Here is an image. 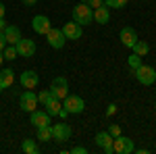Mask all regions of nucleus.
<instances>
[{
	"label": "nucleus",
	"mask_w": 156,
	"mask_h": 154,
	"mask_svg": "<svg viewBox=\"0 0 156 154\" xmlns=\"http://www.w3.org/2000/svg\"><path fill=\"white\" fill-rule=\"evenodd\" d=\"M112 140H115V138H112L108 131H100V133L96 135L98 148H102V150H104L106 154H112V152H115V150H112Z\"/></svg>",
	"instance_id": "obj_14"
},
{
	"label": "nucleus",
	"mask_w": 156,
	"mask_h": 154,
	"mask_svg": "<svg viewBox=\"0 0 156 154\" xmlns=\"http://www.w3.org/2000/svg\"><path fill=\"white\" fill-rule=\"evenodd\" d=\"M17 52H19V56H25V59L34 56V54H36V42L21 38V40L17 42Z\"/></svg>",
	"instance_id": "obj_11"
},
{
	"label": "nucleus",
	"mask_w": 156,
	"mask_h": 154,
	"mask_svg": "<svg viewBox=\"0 0 156 154\" xmlns=\"http://www.w3.org/2000/svg\"><path fill=\"white\" fill-rule=\"evenodd\" d=\"M115 113H117V104H108V108H106V115H108V117H112Z\"/></svg>",
	"instance_id": "obj_30"
},
{
	"label": "nucleus",
	"mask_w": 156,
	"mask_h": 154,
	"mask_svg": "<svg viewBox=\"0 0 156 154\" xmlns=\"http://www.w3.org/2000/svg\"><path fill=\"white\" fill-rule=\"evenodd\" d=\"M44 106H46V113H48L50 117H58L60 108H62V100H58V98H54V96L50 94L48 102H46Z\"/></svg>",
	"instance_id": "obj_18"
},
{
	"label": "nucleus",
	"mask_w": 156,
	"mask_h": 154,
	"mask_svg": "<svg viewBox=\"0 0 156 154\" xmlns=\"http://www.w3.org/2000/svg\"><path fill=\"white\" fill-rule=\"evenodd\" d=\"M135 54H140V56H146L148 52H150V44L148 42H142V40H137L135 44H133V48H131Z\"/></svg>",
	"instance_id": "obj_21"
},
{
	"label": "nucleus",
	"mask_w": 156,
	"mask_h": 154,
	"mask_svg": "<svg viewBox=\"0 0 156 154\" xmlns=\"http://www.w3.org/2000/svg\"><path fill=\"white\" fill-rule=\"evenodd\" d=\"M2 34H4L6 44H11V46H17V42L21 40V29H19L17 25H6V29H4Z\"/></svg>",
	"instance_id": "obj_16"
},
{
	"label": "nucleus",
	"mask_w": 156,
	"mask_h": 154,
	"mask_svg": "<svg viewBox=\"0 0 156 154\" xmlns=\"http://www.w3.org/2000/svg\"><path fill=\"white\" fill-rule=\"evenodd\" d=\"M112 150L117 154H133L135 152V144L131 138H125V135H117L112 140Z\"/></svg>",
	"instance_id": "obj_4"
},
{
	"label": "nucleus",
	"mask_w": 156,
	"mask_h": 154,
	"mask_svg": "<svg viewBox=\"0 0 156 154\" xmlns=\"http://www.w3.org/2000/svg\"><path fill=\"white\" fill-rule=\"evenodd\" d=\"M2 54H4V60H15L17 56H19L17 46H11V44H6V48L2 50Z\"/></svg>",
	"instance_id": "obj_23"
},
{
	"label": "nucleus",
	"mask_w": 156,
	"mask_h": 154,
	"mask_svg": "<svg viewBox=\"0 0 156 154\" xmlns=\"http://www.w3.org/2000/svg\"><path fill=\"white\" fill-rule=\"evenodd\" d=\"M46 42H48L50 48L54 50H60V48L67 44V38L62 34V29H56V27H50V31L46 34Z\"/></svg>",
	"instance_id": "obj_7"
},
{
	"label": "nucleus",
	"mask_w": 156,
	"mask_h": 154,
	"mask_svg": "<svg viewBox=\"0 0 156 154\" xmlns=\"http://www.w3.org/2000/svg\"><path fill=\"white\" fill-rule=\"evenodd\" d=\"M127 65H129V69H131V71H135V69H137V67H142V56H140V54H135V52H133L131 56H129V59H127Z\"/></svg>",
	"instance_id": "obj_24"
},
{
	"label": "nucleus",
	"mask_w": 156,
	"mask_h": 154,
	"mask_svg": "<svg viewBox=\"0 0 156 154\" xmlns=\"http://www.w3.org/2000/svg\"><path fill=\"white\" fill-rule=\"evenodd\" d=\"M0 94H2V85H0Z\"/></svg>",
	"instance_id": "obj_37"
},
{
	"label": "nucleus",
	"mask_w": 156,
	"mask_h": 154,
	"mask_svg": "<svg viewBox=\"0 0 156 154\" xmlns=\"http://www.w3.org/2000/svg\"><path fill=\"white\" fill-rule=\"evenodd\" d=\"M108 133H110L112 138H117V135H121V127L117 123H110V125H108Z\"/></svg>",
	"instance_id": "obj_27"
},
{
	"label": "nucleus",
	"mask_w": 156,
	"mask_h": 154,
	"mask_svg": "<svg viewBox=\"0 0 156 154\" xmlns=\"http://www.w3.org/2000/svg\"><path fill=\"white\" fill-rule=\"evenodd\" d=\"M31 27H34V31H36L37 36H46L52 25H50V19L46 15H36L34 21H31Z\"/></svg>",
	"instance_id": "obj_9"
},
{
	"label": "nucleus",
	"mask_w": 156,
	"mask_h": 154,
	"mask_svg": "<svg viewBox=\"0 0 156 154\" xmlns=\"http://www.w3.org/2000/svg\"><path fill=\"white\" fill-rule=\"evenodd\" d=\"M37 104H40L37 102V94H34V90H25L23 94L19 96V106H21L23 113H29L31 115L37 108Z\"/></svg>",
	"instance_id": "obj_3"
},
{
	"label": "nucleus",
	"mask_w": 156,
	"mask_h": 154,
	"mask_svg": "<svg viewBox=\"0 0 156 154\" xmlns=\"http://www.w3.org/2000/svg\"><path fill=\"white\" fill-rule=\"evenodd\" d=\"M19 81H21V85L25 90H36L37 83H40V75L36 71H23L21 77H19Z\"/></svg>",
	"instance_id": "obj_12"
},
{
	"label": "nucleus",
	"mask_w": 156,
	"mask_h": 154,
	"mask_svg": "<svg viewBox=\"0 0 156 154\" xmlns=\"http://www.w3.org/2000/svg\"><path fill=\"white\" fill-rule=\"evenodd\" d=\"M154 148H156V146H154Z\"/></svg>",
	"instance_id": "obj_39"
},
{
	"label": "nucleus",
	"mask_w": 156,
	"mask_h": 154,
	"mask_svg": "<svg viewBox=\"0 0 156 154\" xmlns=\"http://www.w3.org/2000/svg\"><path fill=\"white\" fill-rule=\"evenodd\" d=\"M154 108H156V102H154Z\"/></svg>",
	"instance_id": "obj_38"
},
{
	"label": "nucleus",
	"mask_w": 156,
	"mask_h": 154,
	"mask_svg": "<svg viewBox=\"0 0 156 154\" xmlns=\"http://www.w3.org/2000/svg\"><path fill=\"white\" fill-rule=\"evenodd\" d=\"M48 98H50V90H42V92L37 94V102H40V104H46Z\"/></svg>",
	"instance_id": "obj_26"
},
{
	"label": "nucleus",
	"mask_w": 156,
	"mask_h": 154,
	"mask_svg": "<svg viewBox=\"0 0 156 154\" xmlns=\"http://www.w3.org/2000/svg\"><path fill=\"white\" fill-rule=\"evenodd\" d=\"M71 125L69 123H56V125H52V140H56V142H67L69 138H71Z\"/></svg>",
	"instance_id": "obj_8"
},
{
	"label": "nucleus",
	"mask_w": 156,
	"mask_h": 154,
	"mask_svg": "<svg viewBox=\"0 0 156 154\" xmlns=\"http://www.w3.org/2000/svg\"><path fill=\"white\" fill-rule=\"evenodd\" d=\"M81 2L90 4L92 9H98V6H102V4H104V0H81Z\"/></svg>",
	"instance_id": "obj_28"
},
{
	"label": "nucleus",
	"mask_w": 156,
	"mask_h": 154,
	"mask_svg": "<svg viewBox=\"0 0 156 154\" xmlns=\"http://www.w3.org/2000/svg\"><path fill=\"white\" fill-rule=\"evenodd\" d=\"M133 75H135V79L142 83V85H152V83L156 81V69L154 67L142 65V67H137V69L133 71Z\"/></svg>",
	"instance_id": "obj_5"
},
{
	"label": "nucleus",
	"mask_w": 156,
	"mask_h": 154,
	"mask_svg": "<svg viewBox=\"0 0 156 154\" xmlns=\"http://www.w3.org/2000/svg\"><path fill=\"white\" fill-rule=\"evenodd\" d=\"M4 11H6V6H4V4L0 2V17H4Z\"/></svg>",
	"instance_id": "obj_35"
},
{
	"label": "nucleus",
	"mask_w": 156,
	"mask_h": 154,
	"mask_svg": "<svg viewBox=\"0 0 156 154\" xmlns=\"http://www.w3.org/2000/svg\"><path fill=\"white\" fill-rule=\"evenodd\" d=\"M6 48V40H4V34L0 31V50H4Z\"/></svg>",
	"instance_id": "obj_31"
},
{
	"label": "nucleus",
	"mask_w": 156,
	"mask_h": 154,
	"mask_svg": "<svg viewBox=\"0 0 156 154\" xmlns=\"http://www.w3.org/2000/svg\"><path fill=\"white\" fill-rule=\"evenodd\" d=\"M108 9H125L127 6V0H104Z\"/></svg>",
	"instance_id": "obj_25"
},
{
	"label": "nucleus",
	"mask_w": 156,
	"mask_h": 154,
	"mask_svg": "<svg viewBox=\"0 0 156 154\" xmlns=\"http://www.w3.org/2000/svg\"><path fill=\"white\" fill-rule=\"evenodd\" d=\"M37 0H23V4H27V6H34Z\"/></svg>",
	"instance_id": "obj_34"
},
{
	"label": "nucleus",
	"mask_w": 156,
	"mask_h": 154,
	"mask_svg": "<svg viewBox=\"0 0 156 154\" xmlns=\"http://www.w3.org/2000/svg\"><path fill=\"white\" fill-rule=\"evenodd\" d=\"M6 29V21H4V17H0V31H4Z\"/></svg>",
	"instance_id": "obj_32"
},
{
	"label": "nucleus",
	"mask_w": 156,
	"mask_h": 154,
	"mask_svg": "<svg viewBox=\"0 0 156 154\" xmlns=\"http://www.w3.org/2000/svg\"><path fill=\"white\" fill-rule=\"evenodd\" d=\"M94 21L100 25H106L110 21V9H108L106 4H102V6H98L94 9Z\"/></svg>",
	"instance_id": "obj_17"
},
{
	"label": "nucleus",
	"mask_w": 156,
	"mask_h": 154,
	"mask_svg": "<svg viewBox=\"0 0 156 154\" xmlns=\"http://www.w3.org/2000/svg\"><path fill=\"white\" fill-rule=\"evenodd\" d=\"M62 108L69 113V115H81L85 110V102L81 96H75V94H69L65 100H62Z\"/></svg>",
	"instance_id": "obj_2"
},
{
	"label": "nucleus",
	"mask_w": 156,
	"mask_h": 154,
	"mask_svg": "<svg viewBox=\"0 0 156 154\" xmlns=\"http://www.w3.org/2000/svg\"><path fill=\"white\" fill-rule=\"evenodd\" d=\"M119 40L125 48H133V44L137 42V34H135L133 27H123L121 34H119Z\"/></svg>",
	"instance_id": "obj_13"
},
{
	"label": "nucleus",
	"mask_w": 156,
	"mask_h": 154,
	"mask_svg": "<svg viewBox=\"0 0 156 154\" xmlns=\"http://www.w3.org/2000/svg\"><path fill=\"white\" fill-rule=\"evenodd\" d=\"M37 140H40V142H50V140H52V127H50V125L37 127Z\"/></svg>",
	"instance_id": "obj_22"
},
{
	"label": "nucleus",
	"mask_w": 156,
	"mask_h": 154,
	"mask_svg": "<svg viewBox=\"0 0 156 154\" xmlns=\"http://www.w3.org/2000/svg\"><path fill=\"white\" fill-rule=\"evenodd\" d=\"M31 125H34V127H46V125H50V115L48 113H46V110H34V113H31Z\"/></svg>",
	"instance_id": "obj_15"
},
{
	"label": "nucleus",
	"mask_w": 156,
	"mask_h": 154,
	"mask_svg": "<svg viewBox=\"0 0 156 154\" xmlns=\"http://www.w3.org/2000/svg\"><path fill=\"white\" fill-rule=\"evenodd\" d=\"M21 150H23L25 154H37V152H40V148H37V144L34 142V140H29V138L21 142Z\"/></svg>",
	"instance_id": "obj_20"
},
{
	"label": "nucleus",
	"mask_w": 156,
	"mask_h": 154,
	"mask_svg": "<svg viewBox=\"0 0 156 154\" xmlns=\"http://www.w3.org/2000/svg\"><path fill=\"white\" fill-rule=\"evenodd\" d=\"M67 115H69V113H67V110H65V108H60V113H58V117H60V119H67Z\"/></svg>",
	"instance_id": "obj_33"
},
{
	"label": "nucleus",
	"mask_w": 156,
	"mask_h": 154,
	"mask_svg": "<svg viewBox=\"0 0 156 154\" xmlns=\"http://www.w3.org/2000/svg\"><path fill=\"white\" fill-rule=\"evenodd\" d=\"M50 94L54 98H58V100H65L69 96V83H67V79L65 77H54L52 85H50Z\"/></svg>",
	"instance_id": "obj_6"
},
{
	"label": "nucleus",
	"mask_w": 156,
	"mask_h": 154,
	"mask_svg": "<svg viewBox=\"0 0 156 154\" xmlns=\"http://www.w3.org/2000/svg\"><path fill=\"white\" fill-rule=\"evenodd\" d=\"M60 29H62V34H65V38H67V40H79V38L83 36V27H81L79 23H75V21L65 23Z\"/></svg>",
	"instance_id": "obj_10"
},
{
	"label": "nucleus",
	"mask_w": 156,
	"mask_h": 154,
	"mask_svg": "<svg viewBox=\"0 0 156 154\" xmlns=\"http://www.w3.org/2000/svg\"><path fill=\"white\" fill-rule=\"evenodd\" d=\"M2 63H4V54H2V50H0V67H2Z\"/></svg>",
	"instance_id": "obj_36"
},
{
	"label": "nucleus",
	"mask_w": 156,
	"mask_h": 154,
	"mask_svg": "<svg viewBox=\"0 0 156 154\" xmlns=\"http://www.w3.org/2000/svg\"><path fill=\"white\" fill-rule=\"evenodd\" d=\"M12 81H15V71H12V69H2V67H0V85H2V90L11 88Z\"/></svg>",
	"instance_id": "obj_19"
},
{
	"label": "nucleus",
	"mask_w": 156,
	"mask_h": 154,
	"mask_svg": "<svg viewBox=\"0 0 156 154\" xmlns=\"http://www.w3.org/2000/svg\"><path fill=\"white\" fill-rule=\"evenodd\" d=\"M85 152H87V148H85V146H75V148L71 150V154H85Z\"/></svg>",
	"instance_id": "obj_29"
},
{
	"label": "nucleus",
	"mask_w": 156,
	"mask_h": 154,
	"mask_svg": "<svg viewBox=\"0 0 156 154\" xmlns=\"http://www.w3.org/2000/svg\"><path fill=\"white\" fill-rule=\"evenodd\" d=\"M73 21L79 25H90L94 21V9L85 2H79L73 6Z\"/></svg>",
	"instance_id": "obj_1"
}]
</instances>
